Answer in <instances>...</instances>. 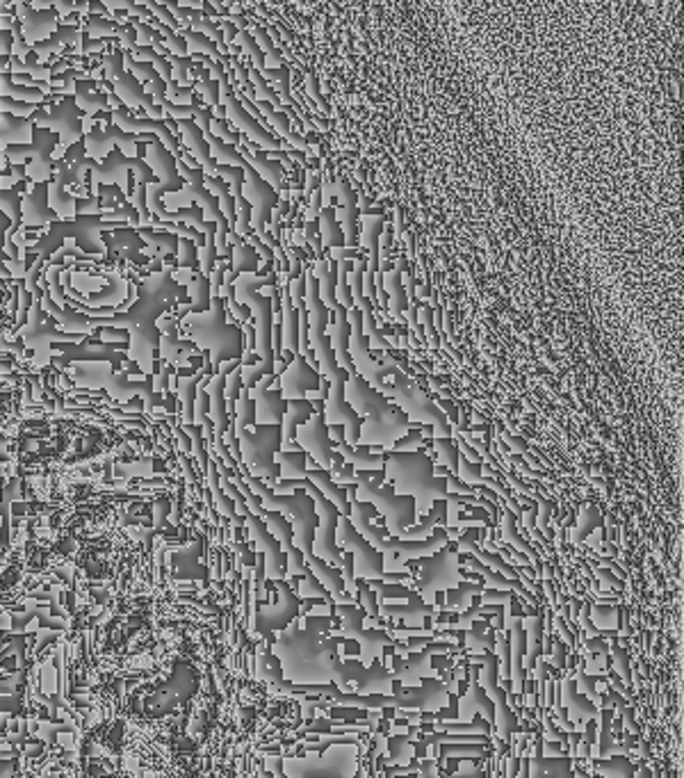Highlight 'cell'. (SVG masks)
Here are the masks:
<instances>
[{"mask_svg":"<svg viewBox=\"0 0 684 778\" xmlns=\"http://www.w3.org/2000/svg\"><path fill=\"white\" fill-rule=\"evenodd\" d=\"M497 523H500V529H502V536H500L502 543H507V545H511V548H516L520 552H525V555H530L534 566H536V571L543 573L539 552H536V548H534V545L527 541L523 534H520V529L516 525V516H513L509 509H504V512H500V521H497Z\"/></svg>","mask_w":684,"mask_h":778,"instance_id":"obj_21","label":"cell"},{"mask_svg":"<svg viewBox=\"0 0 684 778\" xmlns=\"http://www.w3.org/2000/svg\"><path fill=\"white\" fill-rule=\"evenodd\" d=\"M336 541L342 552H352L354 555L356 578L381 580V582H388V585H395V582H411V573H385L383 571V555L370 541H365V536L352 525L349 516L340 514Z\"/></svg>","mask_w":684,"mask_h":778,"instance_id":"obj_7","label":"cell"},{"mask_svg":"<svg viewBox=\"0 0 684 778\" xmlns=\"http://www.w3.org/2000/svg\"><path fill=\"white\" fill-rule=\"evenodd\" d=\"M422 440H425V436H422V431H420V422H411L408 431L399 440H395V445H392L388 452H415V450H420Z\"/></svg>","mask_w":684,"mask_h":778,"instance_id":"obj_33","label":"cell"},{"mask_svg":"<svg viewBox=\"0 0 684 778\" xmlns=\"http://www.w3.org/2000/svg\"><path fill=\"white\" fill-rule=\"evenodd\" d=\"M395 231H397V237H401V233H404V217H401V208H397L395 211Z\"/></svg>","mask_w":684,"mask_h":778,"instance_id":"obj_57","label":"cell"},{"mask_svg":"<svg viewBox=\"0 0 684 778\" xmlns=\"http://www.w3.org/2000/svg\"><path fill=\"white\" fill-rule=\"evenodd\" d=\"M445 482H447V491H452V493H465V496H467V493H474V496H477L474 486H472V484L461 482L454 473H447V475H445Z\"/></svg>","mask_w":684,"mask_h":778,"instance_id":"obj_45","label":"cell"},{"mask_svg":"<svg viewBox=\"0 0 684 778\" xmlns=\"http://www.w3.org/2000/svg\"><path fill=\"white\" fill-rule=\"evenodd\" d=\"M256 425V402L249 398V388H240V402H237V422L235 429H244Z\"/></svg>","mask_w":684,"mask_h":778,"instance_id":"obj_31","label":"cell"},{"mask_svg":"<svg viewBox=\"0 0 684 778\" xmlns=\"http://www.w3.org/2000/svg\"><path fill=\"white\" fill-rule=\"evenodd\" d=\"M296 443L301 445L303 452L317 463V468L331 470L333 466V440L329 438V425L324 422V414H313L310 420H306L296 429Z\"/></svg>","mask_w":684,"mask_h":778,"instance_id":"obj_12","label":"cell"},{"mask_svg":"<svg viewBox=\"0 0 684 778\" xmlns=\"http://www.w3.org/2000/svg\"><path fill=\"white\" fill-rule=\"evenodd\" d=\"M283 50L276 48L272 50V53H267V59H265V69H279V66H283Z\"/></svg>","mask_w":684,"mask_h":778,"instance_id":"obj_50","label":"cell"},{"mask_svg":"<svg viewBox=\"0 0 684 778\" xmlns=\"http://www.w3.org/2000/svg\"><path fill=\"white\" fill-rule=\"evenodd\" d=\"M431 447L436 450V463H443V466H447L450 473L456 475L459 470V447L454 443V438H434V443Z\"/></svg>","mask_w":684,"mask_h":778,"instance_id":"obj_29","label":"cell"},{"mask_svg":"<svg viewBox=\"0 0 684 778\" xmlns=\"http://www.w3.org/2000/svg\"><path fill=\"white\" fill-rule=\"evenodd\" d=\"M306 480H310L319 491L324 493L326 498L331 500L333 505L338 507L342 516H349L352 512V507H349V500H347V489L345 486H338L333 482V477L329 470H322V468H308L306 470Z\"/></svg>","mask_w":684,"mask_h":778,"instance_id":"obj_22","label":"cell"},{"mask_svg":"<svg viewBox=\"0 0 684 778\" xmlns=\"http://www.w3.org/2000/svg\"><path fill=\"white\" fill-rule=\"evenodd\" d=\"M593 532H596V534H593V536H586V538H584V543H586V545H593V548H598L600 541H605V534H607V532H605V525L598 527V529H593Z\"/></svg>","mask_w":684,"mask_h":778,"instance_id":"obj_52","label":"cell"},{"mask_svg":"<svg viewBox=\"0 0 684 778\" xmlns=\"http://www.w3.org/2000/svg\"><path fill=\"white\" fill-rule=\"evenodd\" d=\"M274 461L279 463L281 477L279 480H303L308 470V452L303 450H279Z\"/></svg>","mask_w":684,"mask_h":778,"instance_id":"obj_24","label":"cell"},{"mask_svg":"<svg viewBox=\"0 0 684 778\" xmlns=\"http://www.w3.org/2000/svg\"><path fill=\"white\" fill-rule=\"evenodd\" d=\"M536 512H539V509H523V516H520V518H523L525 529L536 527Z\"/></svg>","mask_w":684,"mask_h":778,"instance_id":"obj_53","label":"cell"},{"mask_svg":"<svg viewBox=\"0 0 684 778\" xmlns=\"http://www.w3.org/2000/svg\"><path fill=\"white\" fill-rule=\"evenodd\" d=\"M385 215H363L361 222V240L363 251H368V272L376 274L379 265H381V258H379V237L383 233L385 226Z\"/></svg>","mask_w":684,"mask_h":778,"instance_id":"obj_17","label":"cell"},{"mask_svg":"<svg viewBox=\"0 0 684 778\" xmlns=\"http://www.w3.org/2000/svg\"><path fill=\"white\" fill-rule=\"evenodd\" d=\"M224 267H226V263H221V265H219V269H217V272H214L212 290H214V295H217V297H219V281L224 279Z\"/></svg>","mask_w":684,"mask_h":778,"instance_id":"obj_56","label":"cell"},{"mask_svg":"<svg viewBox=\"0 0 684 778\" xmlns=\"http://www.w3.org/2000/svg\"><path fill=\"white\" fill-rule=\"evenodd\" d=\"M315 414L313 409V402L310 400H288V409H285V416H283V422H281V431H283V443H281V450L296 440V429L301 427L303 422L310 420Z\"/></svg>","mask_w":684,"mask_h":778,"instance_id":"obj_20","label":"cell"},{"mask_svg":"<svg viewBox=\"0 0 684 778\" xmlns=\"http://www.w3.org/2000/svg\"><path fill=\"white\" fill-rule=\"evenodd\" d=\"M192 329H194L201 345L212 349V358H214L217 370H219V361H233V358L242 356V333H240V329L228 324L224 320L219 297L212 299L210 315L197 318Z\"/></svg>","mask_w":684,"mask_h":778,"instance_id":"obj_9","label":"cell"},{"mask_svg":"<svg viewBox=\"0 0 684 778\" xmlns=\"http://www.w3.org/2000/svg\"><path fill=\"white\" fill-rule=\"evenodd\" d=\"M434 400L436 404H438V409L443 411L445 416H447V420H450V425L452 427H454V425H459V418H461V411L456 409V404H454V400H447V398H441V395H434Z\"/></svg>","mask_w":684,"mask_h":778,"instance_id":"obj_42","label":"cell"},{"mask_svg":"<svg viewBox=\"0 0 684 778\" xmlns=\"http://www.w3.org/2000/svg\"><path fill=\"white\" fill-rule=\"evenodd\" d=\"M345 398L356 414L363 418L359 443L370 445V452H388L395 445V440H399L411 427V420L404 411L388 395L372 388L359 372L349 375L345 384Z\"/></svg>","mask_w":684,"mask_h":778,"instance_id":"obj_1","label":"cell"},{"mask_svg":"<svg viewBox=\"0 0 684 778\" xmlns=\"http://www.w3.org/2000/svg\"><path fill=\"white\" fill-rule=\"evenodd\" d=\"M242 480L247 482L249 489L260 498V505H263L267 512H281L290 521L292 532H294L292 536L294 548H299L303 552V557L313 555V538H315V529L319 523L317 512H315V500L303 489L276 496L270 484L254 475H244Z\"/></svg>","mask_w":684,"mask_h":778,"instance_id":"obj_3","label":"cell"},{"mask_svg":"<svg viewBox=\"0 0 684 778\" xmlns=\"http://www.w3.org/2000/svg\"><path fill=\"white\" fill-rule=\"evenodd\" d=\"M596 575H598L600 580H607L609 585H614V587H618V589L623 587V582H621V580H616L614 575L607 571V568H596Z\"/></svg>","mask_w":684,"mask_h":778,"instance_id":"obj_55","label":"cell"},{"mask_svg":"<svg viewBox=\"0 0 684 778\" xmlns=\"http://www.w3.org/2000/svg\"><path fill=\"white\" fill-rule=\"evenodd\" d=\"M285 409L288 402L281 395V388H256V425H281Z\"/></svg>","mask_w":684,"mask_h":778,"instance_id":"obj_15","label":"cell"},{"mask_svg":"<svg viewBox=\"0 0 684 778\" xmlns=\"http://www.w3.org/2000/svg\"><path fill=\"white\" fill-rule=\"evenodd\" d=\"M317 231H319V240H322L324 249L345 246V233H342L340 224L336 220V206H322V211L317 215Z\"/></svg>","mask_w":684,"mask_h":778,"instance_id":"obj_23","label":"cell"},{"mask_svg":"<svg viewBox=\"0 0 684 778\" xmlns=\"http://www.w3.org/2000/svg\"><path fill=\"white\" fill-rule=\"evenodd\" d=\"M242 500L244 498L235 500L237 509H240L244 518H247L249 532H251V536H254L256 548L263 552L265 559H267V575H270V578H274V580H285L288 578V555L283 552V548H281L279 538L274 536L270 529H267L263 518H258L254 512L247 509V507L242 505Z\"/></svg>","mask_w":684,"mask_h":778,"instance_id":"obj_11","label":"cell"},{"mask_svg":"<svg viewBox=\"0 0 684 778\" xmlns=\"http://www.w3.org/2000/svg\"><path fill=\"white\" fill-rule=\"evenodd\" d=\"M212 130H214V135H219L221 139H226L228 144H235V142H237V135H235V133H230V130L226 128V124H224V121H219V119H217V121H212Z\"/></svg>","mask_w":684,"mask_h":778,"instance_id":"obj_49","label":"cell"},{"mask_svg":"<svg viewBox=\"0 0 684 778\" xmlns=\"http://www.w3.org/2000/svg\"><path fill=\"white\" fill-rule=\"evenodd\" d=\"M240 388H242V375H240V370H235L233 375L228 377V386H226L228 402H235L237 400V393H240Z\"/></svg>","mask_w":684,"mask_h":778,"instance_id":"obj_48","label":"cell"},{"mask_svg":"<svg viewBox=\"0 0 684 778\" xmlns=\"http://www.w3.org/2000/svg\"><path fill=\"white\" fill-rule=\"evenodd\" d=\"M420 313H422V327H425L427 345L431 349H438L441 347V333H438V329L434 324V309H431L429 304H420Z\"/></svg>","mask_w":684,"mask_h":778,"instance_id":"obj_35","label":"cell"},{"mask_svg":"<svg viewBox=\"0 0 684 778\" xmlns=\"http://www.w3.org/2000/svg\"><path fill=\"white\" fill-rule=\"evenodd\" d=\"M329 438L333 443H340V440H347L345 438V427L342 425H329Z\"/></svg>","mask_w":684,"mask_h":778,"instance_id":"obj_54","label":"cell"},{"mask_svg":"<svg viewBox=\"0 0 684 778\" xmlns=\"http://www.w3.org/2000/svg\"><path fill=\"white\" fill-rule=\"evenodd\" d=\"M497 434H500V438L504 440V443H507L511 454H525L527 450H530V440L523 438V436H518V434H511V431H507L504 427H497Z\"/></svg>","mask_w":684,"mask_h":778,"instance_id":"obj_38","label":"cell"},{"mask_svg":"<svg viewBox=\"0 0 684 778\" xmlns=\"http://www.w3.org/2000/svg\"><path fill=\"white\" fill-rule=\"evenodd\" d=\"M436 527H447V500H436V503L431 505V509L422 516V521L415 523L413 527L404 529L399 538L420 541V538H427Z\"/></svg>","mask_w":684,"mask_h":778,"instance_id":"obj_18","label":"cell"},{"mask_svg":"<svg viewBox=\"0 0 684 778\" xmlns=\"http://www.w3.org/2000/svg\"><path fill=\"white\" fill-rule=\"evenodd\" d=\"M254 431H247V427L235 429V434L240 436L244 466L249 468V475L267 480L272 486L274 480L281 477V468L274 461V456L283 443V431H281V425H254Z\"/></svg>","mask_w":684,"mask_h":778,"instance_id":"obj_6","label":"cell"},{"mask_svg":"<svg viewBox=\"0 0 684 778\" xmlns=\"http://www.w3.org/2000/svg\"><path fill=\"white\" fill-rule=\"evenodd\" d=\"M263 523L267 525V529H270V532L279 538L281 548H283V552L288 555V552L294 548V545H292V536H294V532H292V525H290V521H288L281 512H267V516L263 518Z\"/></svg>","mask_w":684,"mask_h":778,"instance_id":"obj_27","label":"cell"},{"mask_svg":"<svg viewBox=\"0 0 684 778\" xmlns=\"http://www.w3.org/2000/svg\"><path fill=\"white\" fill-rule=\"evenodd\" d=\"M385 616H404L408 621H418L422 616H429L434 614V610L429 607V605L420 603L418 594L411 589V594H408V605H390V603H381V610Z\"/></svg>","mask_w":684,"mask_h":778,"instance_id":"obj_25","label":"cell"},{"mask_svg":"<svg viewBox=\"0 0 684 778\" xmlns=\"http://www.w3.org/2000/svg\"><path fill=\"white\" fill-rule=\"evenodd\" d=\"M497 555L507 557V559H511V562H516V564L530 566V557H527L525 552H520V550H516V548H511V545H507V543L497 545Z\"/></svg>","mask_w":684,"mask_h":778,"instance_id":"obj_44","label":"cell"},{"mask_svg":"<svg viewBox=\"0 0 684 778\" xmlns=\"http://www.w3.org/2000/svg\"><path fill=\"white\" fill-rule=\"evenodd\" d=\"M303 559H306L308 571L313 573L326 589H329V594H331L333 601H336V603H352V596L345 594V582H342V573H340L338 566L326 564L324 559H319L315 555H308V557H303Z\"/></svg>","mask_w":684,"mask_h":778,"instance_id":"obj_16","label":"cell"},{"mask_svg":"<svg viewBox=\"0 0 684 778\" xmlns=\"http://www.w3.org/2000/svg\"><path fill=\"white\" fill-rule=\"evenodd\" d=\"M436 456H429L425 450L415 452H385V480L401 496L415 498L418 518L425 516L436 500H450L445 477L434 475Z\"/></svg>","mask_w":684,"mask_h":778,"instance_id":"obj_2","label":"cell"},{"mask_svg":"<svg viewBox=\"0 0 684 778\" xmlns=\"http://www.w3.org/2000/svg\"><path fill=\"white\" fill-rule=\"evenodd\" d=\"M308 568V566H306ZM299 594L301 596H322L324 601H331V594H329V589H326L322 582H319L317 578L310 571H306L303 573V580H301V587H299Z\"/></svg>","mask_w":684,"mask_h":778,"instance_id":"obj_36","label":"cell"},{"mask_svg":"<svg viewBox=\"0 0 684 778\" xmlns=\"http://www.w3.org/2000/svg\"><path fill=\"white\" fill-rule=\"evenodd\" d=\"M329 379V398L324 400V422L326 425H342L345 427V438L349 445H359L363 418L352 409V404L345 398V384L349 379V372L345 368H338Z\"/></svg>","mask_w":684,"mask_h":778,"instance_id":"obj_10","label":"cell"},{"mask_svg":"<svg viewBox=\"0 0 684 778\" xmlns=\"http://www.w3.org/2000/svg\"><path fill=\"white\" fill-rule=\"evenodd\" d=\"M356 591H359V598L361 603L365 605V610L370 612L372 616L379 614V603H376V591L368 585V580H361L356 578Z\"/></svg>","mask_w":684,"mask_h":778,"instance_id":"obj_37","label":"cell"},{"mask_svg":"<svg viewBox=\"0 0 684 778\" xmlns=\"http://www.w3.org/2000/svg\"><path fill=\"white\" fill-rule=\"evenodd\" d=\"M352 484H356V498L376 507L383 518V527L388 529L390 536L399 538L404 529L413 527L420 521L415 512V498L401 496L392 489L383 470H356Z\"/></svg>","mask_w":684,"mask_h":778,"instance_id":"obj_4","label":"cell"},{"mask_svg":"<svg viewBox=\"0 0 684 778\" xmlns=\"http://www.w3.org/2000/svg\"><path fill=\"white\" fill-rule=\"evenodd\" d=\"M258 251L254 249V246L251 244H247L240 237V240L235 242V274L237 272H254V274H258V267H260V263H258Z\"/></svg>","mask_w":684,"mask_h":778,"instance_id":"obj_30","label":"cell"},{"mask_svg":"<svg viewBox=\"0 0 684 778\" xmlns=\"http://www.w3.org/2000/svg\"><path fill=\"white\" fill-rule=\"evenodd\" d=\"M322 375L310 368V363L301 354H294L288 368L279 375V388L283 400H306L313 391H319Z\"/></svg>","mask_w":684,"mask_h":778,"instance_id":"obj_13","label":"cell"},{"mask_svg":"<svg viewBox=\"0 0 684 778\" xmlns=\"http://www.w3.org/2000/svg\"><path fill=\"white\" fill-rule=\"evenodd\" d=\"M390 377L392 381H388V391L383 395H388L404 411L408 420L420 425H434V438H452L454 427H452L447 416L438 409V404L431 400V395L425 388L415 384V379L404 375L401 370H395Z\"/></svg>","mask_w":684,"mask_h":778,"instance_id":"obj_5","label":"cell"},{"mask_svg":"<svg viewBox=\"0 0 684 778\" xmlns=\"http://www.w3.org/2000/svg\"><path fill=\"white\" fill-rule=\"evenodd\" d=\"M224 384H226V372L219 370V375L210 381V398H212V418L214 422H217V431H219V438L221 434L226 431L228 427V418H226V411H224V400H221V391H224Z\"/></svg>","mask_w":684,"mask_h":778,"instance_id":"obj_28","label":"cell"},{"mask_svg":"<svg viewBox=\"0 0 684 778\" xmlns=\"http://www.w3.org/2000/svg\"><path fill=\"white\" fill-rule=\"evenodd\" d=\"M404 269H408V260L404 256H399L390 272H381L383 290L388 293V311L392 315L390 320H395V322H404V313L408 311V297L404 290V281H401V272H404Z\"/></svg>","mask_w":684,"mask_h":778,"instance_id":"obj_14","label":"cell"},{"mask_svg":"<svg viewBox=\"0 0 684 778\" xmlns=\"http://www.w3.org/2000/svg\"><path fill=\"white\" fill-rule=\"evenodd\" d=\"M354 263L349 260H340L338 263V286H336V299L345 306V309H354V299H352V288H349V269Z\"/></svg>","mask_w":684,"mask_h":778,"instance_id":"obj_32","label":"cell"},{"mask_svg":"<svg viewBox=\"0 0 684 778\" xmlns=\"http://www.w3.org/2000/svg\"><path fill=\"white\" fill-rule=\"evenodd\" d=\"M306 568V559H303V552L299 548H292L288 552V578H294V575H303Z\"/></svg>","mask_w":684,"mask_h":778,"instance_id":"obj_40","label":"cell"},{"mask_svg":"<svg viewBox=\"0 0 684 778\" xmlns=\"http://www.w3.org/2000/svg\"><path fill=\"white\" fill-rule=\"evenodd\" d=\"M324 256L333 258L336 263H340V260H356L361 256V246H356V249H352V246H331V249H324Z\"/></svg>","mask_w":684,"mask_h":778,"instance_id":"obj_41","label":"cell"},{"mask_svg":"<svg viewBox=\"0 0 684 778\" xmlns=\"http://www.w3.org/2000/svg\"><path fill=\"white\" fill-rule=\"evenodd\" d=\"M413 562L420 566V573L415 575V587L420 589V594L427 601H431L438 591L454 589L463 578V571L459 564V548L454 541H447L434 555L413 559Z\"/></svg>","mask_w":684,"mask_h":778,"instance_id":"obj_8","label":"cell"},{"mask_svg":"<svg viewBox=\"0 0 684 778\" xmlns=\"http://www.w3.org/2000/svg\"><path fill=\"white\" fill-rule=\"evenodd\" d=\"M429 295H431V288H429V286H422V288H420V297H422V299H427Z\"/></svg>","mask_w":684,"mask_h":778,"instance_id":"obj_58","label":"cell"},{"mask_svg":"<svg viewBox=\"0 0 684 778\" xmlns=\"http://www.w3.org/2000/svg\"><path fill=\"white\" fill-rule=\"evenodd\" d=\"M605 525V521H602V514L596 505H586L582 512H579V518H577V525L575 529L570 532V543L575 545H582L586 536L593 534V529H598Z\"/></svg>","mask_w":684,"mask_h":778,"instance_id":"obj_26","label":"cell"},{"mask_svg":"<svg viewBox=\"0 0 684 778\" xmlns=\"http://www.w3.org/2000/svg\"><path fill=\"white\" fill-rule=\"evenodd\" d=\"M456 587H459L456 591H447V594H450L447 607H465L467 601H470L474 594L484 591V587L477 585V582H459Z\"/></svg>","mask_w":684,"mask_h":778,"instance_id":"obj_34","label":"cell"},{"mask_svg":"<svg viewBox=\"0 0 684 778\" xmlns=\"http://www.w3.org/2000/svg\"><path fill=\"white\" fill-rule=\"evenodd\" d=\"M336 445V452L342 454L345 463H352L356 470H383L385 468V452L374 454L370 452V445H349L347 440H340Z\"/></svg>","mask_w":684,"mask_h":778,"instance_id":"obj_19","label":"cell"},{"mask_svg":"<svg viewBox=\"0 0 684 778\" xmlns=\"http://www.w3.org/2000/svg\"><path fill=\"white\" fill-rule=\"evenodd\" d=\"M319 188H322V185H319ZM308 201H310V206L306 208V220H317V215H319V211H322V190H315L313 194H310L308 197Z\"/></svg>","mask_w":684,"mask_h":778,"instance_id":"obj_47","label":"cell"},{"mask_svg":"<svg viewBox=\"0 0 684 778\" xmlns=\"http://www.w3.org/2000/svg\"><path fill=\"white\" fill-rule=\"evenodd\" d=\"M267 128L274 130L281 139H285L290 133H292V121L285 112H274V115L267 119Z\"/></svg>","mask_w":684,"mask_h":778,"instance_id":"obj_39","label":"cell"},{"mask_svg":"<svg viewBox=\"0 0 684 778\" xmlns=\"http://www.w3.org/2000/svg\"><path fill=\"white\" fill-rule=\"evenodd\" d=\"M254 37H256V41H258V46H260V50H263V53H272V50H274V41H272L270 32H267V28L256 26L254 28Z\"/></svg>","mask_w":684,"mask_h":778,"instance_id":"obj_46","label":"cell"},{"mask_svg":"<svg viewBox=\"0 0 684 778\" xmlns=\"http://www.w3.org/2000/svg\"><path fill=\"white\" fill-rule=\"evenodd\" d=\"M235 39L242 43L247 53H254V50L258 48L256 43H254V39H251V35H249V32H244V30H242V32H237V35H235Z\"/></svg>","mask_w":684,"mask_h":778,"instance_id":"obj_51","label":"cell"},{"mask_svg":"<svg viewBox=\"0 0 684 778\" xmlns=\"http://www.w3.org/2000/svg\"><path fill=\"white\" fill-rule=\"evenodd\" d=\"M192 295H194V309L203 311L208 306V281L203 276H199L197 281H192Z\"/></svg>","mask_w":684,"mask_h":778,"instance_id":"obj_43","label":"cell"}]
</instances>
